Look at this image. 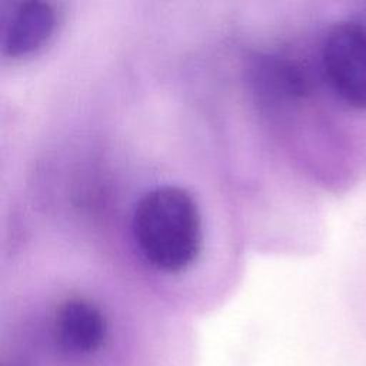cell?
<instances>
[{"label":"cell","instance_id":"6da1fadb","mask_svg":"<svg viewBox=\"0 0 366 366\" xmlns=\"http://www.w3.org/2000/svg\"><path fill=\"white\" fill-rule=\"evenodd\" d=\"M132 232L143 259L162 273L187 270L202 252L200 212L180 186L163 184L143 193L133 210Z\"/></svg>","mask_w":366,"mask_h":366},{"label":"cell","instance_id":"277c9868","mask_svg":"<svg viewBox=\"0 0 366 366\" xmlns=\"http://www.w3.org/2000/svg\"><path fill=\"white\" fill-rule=\"evenodd\" d=\"M257 81L263 92L279 99H302L312 87L305 67L295 60L269 57L257 66Z\"/></svg>","mask_w":366,"mask_h":366},{"label":"cell","instance_id":"7a4b0ae2","mask_svg":"<svg viewBox=\"0 0 366 366\" xmlns=\"http://www.w3.org/2000/svg\"><path fill=\"white\" fill-rule=\"evenodd\" d=\"M322 67L333 92L350 107L366 109V27L336 24L322 47Z\"/></svg>","mask_w":366,"mask_h":366},{"label":"cell","instance_id":"3957f363","mask_svg":"<svg viewBox=\"0 0 366 366\" xmlns=\"http://www.w3.org/2000/svg\"><path fill=\"white\" fill-rule=\"evenodd\" d=\"M59 13L49 1L13 3L3 19V53L11 59L31 56L54 36Z\"/></svg>","mask_w":366,"mask_h":366}]
</instances>
